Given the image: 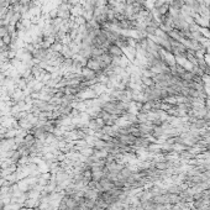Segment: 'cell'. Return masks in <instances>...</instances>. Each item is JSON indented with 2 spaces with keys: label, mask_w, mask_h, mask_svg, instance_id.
<instances>
[{
  "label": "cell",
  "mask_w": 210,
  "mask_h": 210,
  "mask_svg": "<svg viewBox=\"0 0 210 210\" xmlns=\"http://www.w3.org/2000/svg\"><path fill=\"white\" fill-rule=\"evenodd\" d=\"M11 40H12V36L10 35V33H8V35H5L3 38H2V41H3V43L4 45H6V46H9L10 43H11Z\"/></svg>",
  "instance_id": "cell-1"
}]
</instances>
